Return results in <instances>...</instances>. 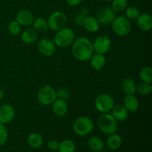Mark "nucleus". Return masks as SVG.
<instances>
[{"label":"nucleus","instance_id":"2","mask_svg":"<svg viewBox=\"0 0 152 152\" xmlns=\"http://www.w3.org/2000/svg\"><path fill=\"white\" fill-rule=\"evenodd\" d=\"M97 124L100 132L106 135L116 133L118 129L117 120L110 113L101 114L97 120Z\"/></svg>","mask_w":152,"mask_h":152},{"label":"nucleus","instance_id":"20","mask_svg":"<svg viewBox=\"0 0 152 152\" xmlns=\"http://www.w3.org/2000/svg\"><path fill=\"white\" fill-rule=\"evenodd\" d=\"M122 91L126 95H135L137 94V85L132 78H126L121 84Z\"/></svg>","mask_w":152,"mask_h":152},{"label":"nucleus","instance_id":"26","mask_svg":"<svg viewBox=\"0 0 152 152\" xmlns=\"http://www.w3.org/2000/svg\"><path fill=\"white\" fill-rule=\"evenodd\" d=\"M76 145L71 140H65L59 143V152H75Z\"/></svg>","mask_w":152,"mask_h":152},{"label":"nucleus","instance_id":"27","mask_svg":"<svg viewBox=\"0 0 152 152\" xmlns=\"http://www.w3.org/2000/svg\"><path fill=\"white\" fill-rule=\"evenodd\" d=\"M140 78L142 83L151 84L152 83V69L151 67H144L140 70Z\"/></svg>","mask_w":152,"mask_h":152},{"label":"nucleus","instance_id":"16","mask_svg":"<svg viewBox=\"0 0 152 152\" xmlns=\"http://www.w3.org/2000/svg\"><path fill=\"white\" fill-rule=\"evenodd\" d=\"M122 142H123V140H122L121 137L117 134L114 133L108 135L105 144H106L107 148L109 150L117 151L121 147Z\"/></svg>","mask_w":152,"mask_h":152},{"label":"nucleus","instance_id":"8","mask_svg":"<svg viewBox=\"0 0 152 152\" xmlns=\"http://www.w3.org/2000/svg\"><path fill=\"white\" fill-rule=\"evenodd\" d=\"M56 99V91L50 86H44L37 93V99L43 105H51Z\"/></svg>","mask_w":152,"mask_h":152},{"label":"nucleus","instance_id":"23","mask_svg":"<svg viewBox=\"0 0 152 152\" xmlns=\"http://www.w3.org/2000/svg\"><path fill=\"white\" fill-rule=\"evenodd\" d=\"M87 144L89 149L92 152L102 151V150H103L104 147H105L104 141L100 137L96 136L91 137L88 140Z\"/></svg>","mask_w":152,"mask_h":152},{"label":"nucleus","instance_id":"35","mask_svg":"<svg viewBox=\"0 0 152 152\" xmlns=\"http://www.w3.org/2000/svg\"><path fill=\"white\" fill-rule=\"evenodd\" d=\"M66 3L70 6H77L83 1V0H65Z\"/></svg>","mask_w":152,"mask_h":152},{"label":"nucleus","instance_id":"22","mask_svg":"<svg viewBox=\"0 0 152 152\" xmlns=\"http://www.w3.org/2000/svg\"><path fill=\"white\" fill-rule=\"evenodd\" d=\"M38 38V34L34 28H26L22 31L21 34V39L25 44H32L35 42Z\"/></svg>","mask_w":152,"mask_h":152},{"label":"nucleus","instance_id":"1","mask_svg":"<svg viewBox=\"0 0 152 152\" xmlns=\"http://www.w3.org/2000/svg\"><path fill=\"white\" fill-rule=\"evenodd\" d=\"M71 52L77 60L82 62L89 60L94 52L92 42L86 37H79L73 42Z\"/></svg>","mask_w":152,"mask_h":152},{"label":"nucleus","instance_id":"21","mask_svg":"<svg viewBox=\"0 0 152 152\" xmlns=\"http://www.w3.org/2000/svg\"><path fill=\"white\" fill-rule=\"evenodd\" d=\"M89 60H90L91 67L96 71H99V70L103 68L105 65V62H106L105 57L103 54L96 53L92 55Z\"/></svg>","mask_w":152,"mask_h":152},{"label":"nucleus","instance_id":"3","mask_svg":"<svg viewBox=\"0 0 152 152\" xmlns=\"http://www.w3.org/2000/svg\"><path fill=\"white\" fill-rule=\"evenodd\" d=\"M75 39V33L70 28H65L56 31L53 42L58 48H67L71 45Z\"/></svg>","mask_w":152,"mask_h":152},{"label":"nucleus","instance_id":"36","mask_svg":"<svg viewBox=\"0 0 152 152\" xmlns=\"http://www.w3.org/2000/svg\"><path fill=\"white\" fill-rule=\"evenodd\" d=\"M4 96H5V92L2 89H0V100L4 99Z\"/></svg>","mask_w":152,"mask_h":152},{"label":"nucleus","instance_id":"34","mask_svg":"<svg viewBox=\"0 0 152 152\" xmlns=\"http://www.w3.org/2000/svg\"><path fill=\"white\" fill-rule=\"evenodd\" d=\"M59 142L57 140H50L47 142V147L50 151H57L58 148H59Z\"/></svg>","mask_w":152,"mask_h":152},{"label":"nucleus","instance_id":"19","mask_svg":"<svg viewBox=\"0 0 152 152\" xmlns=\"http://www.w3.org/2000/svg\"><path fill=\"white\" fill-rule=\"evenodd\" d=\"M83 25L86 28V31L91 33H95L99 31V21L96 17L94 16H86L83 20Z\"/></svg>","mask_w":152,"mask_h":152},{"label":"nucleus","instance_id":"12","mask_svg":"<svg viewBox=\"0 0 152 152\" xmlns=\"http://www.w3.org/2000/svg\"><path fill=\"white\" fill-rule=\"evenodd\" d=\"M16 111L10 104H3L0 106V123L6 125L12 122L14 119Z\"/></svg>","mask_w":152,"mask_h":152},{"label":"nucleus","instance_id":"18","mask_svg":"<svg viewBox=\"0 0 152 152\" xmlns=\"http://www.w3.org/2000/svg\"><path fill=\"white\" fill-rule=\"evenodd\" d=\"M123 105L129 112H136L139 109V100L135 95H126L123 99Z\"/></svg>","mask_w":152,"mask_h":152},{"label":"nucleus","instance_id":"5","mask_svg":"<svg viewBox=\"0 0 152 152\" xmlns=\"http://www.w3.org/2000/svg\"><path fill=\"white\" fill-rule=\"evenodd\" d=\"M111 25L113 31L120 37H126L129 35L132 30L131 21L123 15L116 16Z\"/></svg>","mask_w":152,"mask_h":152},{"label":"nucleus","instance_id":"38","mask_svg":"<svg viewBox=\"0 0 152 152\" xmlns=\"http://www.w3.org/2000/svg\"><path fill=\"white\" fill-rule=\"evenodd\" d=\"M95 152H105V151H104L103 150H102V151H95Z\"/></svg>","mask_w":152,"mask_h":152},{"label":"nucleus","instance_id":"31","mask_svg":"<svg viewBox=\"0 0 152 152\" xmlns=\"http://www.w3.org/2000/svg\"><path fill=\"white\" fill-rule=\"evenodd\" d=\"M22 31V25L15 19L12 20L8 25V31L11 35L16 36L19 34Z\"/></svg>","mask_w":152,"mask_h":152},{"label":"nucleus","instance_id":"4","mask_svg":"<svg viewBox=\"0 0 152 152\" xmlns=\"http://www.w3.org/2000/svg\"><path fill=\"white\" fill-rule=\"evenodd\" d=\"M94 129V124L88 117H80L73 123V130L76 134L81 137L87 136L92 133Z\"/></svg>","mask_w":152,"mask_h":152},{"label":"nucleus","instance_id":"33","mask_svg":"<svg viewBox=\"0 0 152 152\" xmlns=\"http://www.w3.org/2000/svg\"><path fill=\"white\" fill-rule=\"evenodd\" d=\"M70 96V92L66 88H59V90L56 91V98L57 99H62V100H65L69 98Z\"/></svg>","mask_w":152,"mask_h":152},{"label":"nucleus","instance_id":"14","mask_svg":"<svg viewBox=\"0 0 152 152\" xmlns=\"http://www.w3.org/2000/svg\"><path fill=\"white\" fill-rule=\"evenodd\" d=\"M137 25L138 28L142 31H151L152 28V18L151 15L147 13H140L137 19Z\"/></svg>","mask_w":152,"mask_h":152},{"label":"nucleus","instance_id":"10","mask_svg":"<svg viewBox=\"0 0 152 152\" xmlns=\"http://www.w3.org/2000/svg\"><path fill=\"white\" fill-rule=\"evenodd\" d=\"M116 17V13L112 10L111 6L103 7L98 10L96 13V19L99 24L103 25H109Z\"/></svg>","mask_w":152,"mask_h":152},{"label":"nucleus","instance_id":"29","mask_svg":"<svg viewBox=\"0 0 152 152\" xmlns=\"http://www.w3.org/2000/svg\"><path fill=\"white\" fill-rule=\"evenodd\" d=\"M126 15L125 16L129 19V20H137L138 16L140 14V10L136 6H128L126 10Z\"/></svg>","mask_w":152,"mask_h":152},{"label":"nucleus","instance_id":"7","mask_svg":"<svg viewBox=\"0 0 152 152\" xmlns=\"http://www.w3.org/2000/svg\"><path fill=\"white\" fill-rule=\"evenodd\" d=\"M48 28L52 31H57L62 28H65L67 24V16L65 13L60 10H57L49 16L48 19Z\"/></svg>","mask_w":152,"mask_h":152},{"label":"nucleus","instance_id":"6","mask_svg":"<svg viewBox=\"0 0 152 152\" xmlns=\"http://www.w3.org/2000/svg\"><path fill=\"white\" fill-rule=\"evenodd\" d=\"M114 105V98L108 94H100L94 100L95 108L102 114L111 112Z\"/></svg>","mask_w":152,"mask_h":152},{"label":"nucleus","instance_id":"30","mask_svg":"<svg viewBox=\"0 0 152 152\" xmlns=\"http://www.w3.org/2000/svg\"><path fill=\"white\" fill-rule=\"evenodd\" d=\"M152 91V86L151 84L145 83H141L137 86V93L142 96H146L151 94Z\"/></svg>","mask_w":152,"mask_h":152},{"label":"nucleus","instance_id":"28","mask_svg":"<svg viewBox=\"0 0 152 152\" xmlns=\"http://www.w3.org/2000/svg\"><path fill=\"white\" fill-rule=\"evenodd\" d=\"M128 0H112L111 7L115 13H121L128 7Z\"/></svg>","mask_w":152,"mask_h":152},{"label":"nucleus","instance_id":"9","mask_svg":"<svg viewBox=\"0 0 152 152\" xmlns=\"http://www.w3.org/2000/svg\"><path fill=\"white\" fill-rule=\"evenodd\" d=\"M93 44L94 51L96 53L105 54L111 49V39L106 35H99L94 39Z\"/></svg>","mask_w":152,"mask_h":152},{"label":"nucleus","instance_id":"13","mask_svg":"<svg viewBox=\"0 0 152 152\" xmlns=\"http://www.w3.org/2000/svg\"><path fill=\"white\" fill-rule=\"evenodd\" d=\"M34 15L31 11L28 10H19L16 16V20L24 27H28L34 22Z\"/></svg>","mask_w":152,"mask_h":152},{"label":"nucleus","instance_id":"24","mask_svg":"<svg viewBox=\"0 0 152 152\" xmlns=\"http://www.w3.org/2000/svg\"><path fill=\"white\" fill-rule=\"evenodd\" d=\"M28 143L31 148L34 149L41 148L43 145V138L40 134L34 132L28 135Z\"/></svg>","mask_w":152,"mask_h":152},{"label":"nucleus","instance_id":"15","mask_svg":"<svg viewBox=\"0 0 152 152\" xmlns=\"http://www.w3.org/2000/svg\"><path fill=\"white\" fill-rule=\"evenodd\" d=\"M111 115L117 120V121H124L129 117V111L121 104L114 105L111 110Z\"/></svg>","mask_w":152,"mask_h":152},{"label":"nucleus","instance_id":"11","mask_svg":"<svg viewBox=\"0 0 152 152\" xmlns=\"http://www.w3.org/2000/svg\"><path fill=\"white\" fill-rule=\"evenodd\" d=\"M56 46L53 40L49 38H43L38 44V49L40 53L45 56H51L56 52Z\"/></svg>","mask_w":152,"mask_h":152},{"label":"nucleus","instance_id":"17","mask_svg":"<svg viewBox=\"0 0 152 152\" xmlns=\"http://www.w3.org/2000/svg\"><path fill=\"white\" fill-rule=\"evenodd\" d=\"M68 106L66 101L62 99H55L54 102L52 103V110L55 115L58 117H62L68 112Z\"/></svg>","mask_w":152,"mask_h":152},{"label":"nucleus","instance_id":"32","mask_svg":"<svg viewBox=\"0 0 152 152\" xmlns=\"http://www.w3.org/2000/svg\"><path fill=\"white\" fill-rule=\"evenodd\" d=\"M8 140V132L5 126L0 123V147L5 145Z\"/></svg>","mask_w":152,"mask_h":152},{"label":"nucleus","instance_id":"25","mask_svg":"<svg viewBox=\"0 0 152 152\" xmlns=\"http://www.w3.org/2000/svg\"><path fill=\"white\" fill-rule=\"evenodd\" d=\"M32 25L34 26V29L36 30L37 32H45L49 28L47 19L42 17L35 18Z\"/></svg>","mask_w":152,"mask_h":152},{"label":"nucleus","instance_id":"37","mask_svg":"<svg viewBox=\"0 0 152 152\" xmlns=\"http://www.w3.org/2000/svg\"><path fill=\"white\" fill-rule=\"evenodd\" d=\"M102 1H111L112 0H102Z\"/></svg>","mask_w":152,"mask_h":152}]
</instances>
